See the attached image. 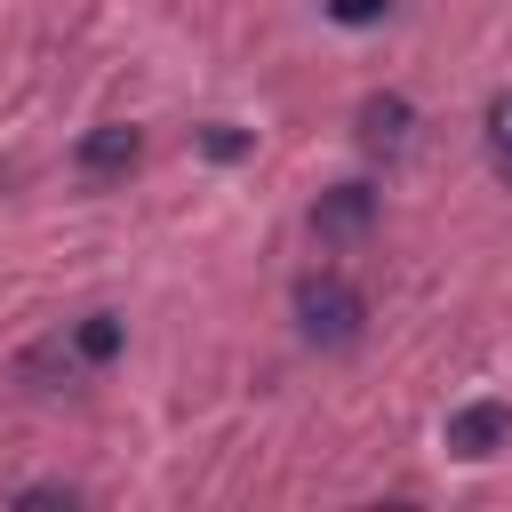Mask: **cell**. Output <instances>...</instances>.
Returning <instances> with one entry per match:
<instances>
[{"mask_svg":"<svg viewBox=\"0 0 512 512\" xmlns=\"http://www.w3.org/2000/svg\"><path fill=\"white\" fill-rule=\"evenodd\" d=\"M296 328H304V344H320V352H352V344L368 336V296H360L344 272H304V280H296Z\"/></svg>","mask_w":512,"mask_h":512,"instance_id":"1","label":"cell"},{"mask_svg":"<svg viewBox=\"0 0 512 512\" xmlns=\"http://www.w3.org/2000/svg\"><path fill=\"white\" fill-rule=\"evenodd\" d=\"M464 464H488L504 440H512V400H464V408H448V432H440Z\"/></svg>","mask_w":512,"mask_h":512,"instance_id":"2","label":"cell"},{"mask_svg":"<svg viewBox=\"0 0 512 512\" xmlns=\"http://www.w3.org/2000/svg\"><path fill=\"white\" fill-rule=\"evenodd\" d=\"M72 160H80V176H88V184H112V176H128V168L144 160V136H136L128 120H104V128H88V136H80V152H72Z\"/></svg>","mask_w":512,"mask_h":512,"instance_id":"3","label":"cell"},{"mask_svg":"<svg viewBox=\"0 0 512 512\" xmlns=\"http://www.w3.org/2000/svg\"><path fill=\"white\" fill-rule=\"evenodd\" d=\"M368 224H376V192H368V184H328V192L312 200V232H320V240H336V248H344V240H360Z\"/></svg>","mask_w":512,"mask_h":512,"instance_id":"4","label":"cell"},{"mask_svg":"<svg viewBox=\"0 0 512 512\" xmlns=\"http://www.w3.org/2000/svg\"><path fill=\"white\" fill-rule=\"evenodd\" d=\"M408 128H416V104H408V96H392V88H384V96H368V104H360V144H368V152H400V144H408Z\"/></svg>","mask_w":512,"mask_h":512,"instance_id":"5","label":"cell"},{"mask_svg":"<svg viewBox=\"0 0 512 512\" xmlns=\"http://www.w3.org/2000/svg\"><path fill=\"white\" fill-rule=\"evenodd\" d=\"M480 152H488L496 184H512V88L488 96V112H480Z\"/></svg>","mask_w":512,"mask_h":512,"instance_id":"6","label":"cell"},{"mask_svg":"<svg viewBox=\"0 0 512 512\" xmlns=\"http://www.w3.org/2000/svg\"><path fill=\"white\" fill-rule=\"evenodd\" d=\"M120 344H128V328H120V320H112V312H88V320H80V328H72V352H80V360H88V368H104V360H112V352H120Z\"/></svg>","mask_w":512,"mask_h":512,"instance_id":"7","label":"cell"},{"mask_svg":"<svg viewBox=\"0 0 512 512\" xmlns=\"http://www.w3.org/2000/svg\"><path fill=\"white\" fill-rule=\"evenodd\" d=\"M320 8H328V24H352V32H368V24L392 16V0H320Z\"/></svg>","mask_w":512,"mask_h":512,"instance_id":"8","label":"cell"},{"mask_svg":"<svg viewBox=\"0 0 512 512\" xmlns=\"http://www.w3.org/2000/svg\"><path fill=\"white\" fill-rule=\"evenodd\" d=\"M200 152H208V160H248V136L224 128V120H208V128H200Z\"/></svg>","mask_w":512,"mask_h":512,"instance_id":"9","label":"cell"},{"mask_svg":"<svg viewBox=\"0 0 512 512\" xmlns=\"http://www.w3.org/2000/svg\"><path fill=\"white\" fill-rule=\"evenodd\" d=\"M16 504H80V488H64V480H40V488H16Z\"/></svg>","mask_w":512,"mask_h":512,"instance_id":"10","label":"cell"}]
</instances>
